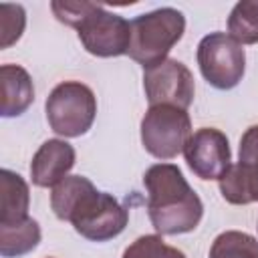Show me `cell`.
<instances>
[{"mask_svg":"<svg viewBox=\"0 0 258 258\" xmlns=\"http://www.w3.org/2000/svg\"><path fill=\"white\" fill-rule=\"evenodd\" d=\"M50 208L62 222H71L75 232L91 242L117 238L127 222L129 212L107 191H99L85 175H67L50 191Z\"/></svg>","mask_w":258,"mask_h":258,"instance_id":"6da1fadb","label":"cell"},{"mask_svg":"<svg viewBox=\"0 0 258 258\" xmlns=\"http://www.w3.org/2000/svg\"><path fill=\"white\" fill-rule=\"evenodd\" d=\"M143 185L147 189V214L157 234L177 236L198 228L204 204L177 165H151L143 175Z\"/></svg>","mask_w":258,"mask_h":258,"instance_id":"7a4b0ae2","label":"cell"},{"mask_svg":"<svg viewBox=\"0 0 258 258\" xmlns=\"http://www.w3.org/2000/svg\"><path fill=\"white\" fill-rule=\"evenodd\" d=\"M185 32V16L171 6L139 14L131 20L129 56L143 69L163 62L169 50L181 40Z\"/></svg>","mask_w":258,"mask_h":258,"instance_id":"3957f363","label":"cell"},{"mask_svg":"<svg viewBox=\"0 0 258 258\" xmlns=\"http://www.w3.org/2000/svg\"><path fill=\"white\" fill-rule=\"evenodd\" d=\"M46 121L60 137L85 135L97 115V97L85 83L64 81L58 83L44 103Z\"/></svg>","mask_w":258,"mask_h":258,"instance_id":"277c9868","label":"cell"},{"mask_svg":"<svg viewBox=\"0 0 258 258\" xmlns=\"http://www.w3.org/2000/svg\"><path fill=\"white\" fill-rule=\"evenodd\" d=\"M191 137V121L185 109L153 105L141 119V143L157 159L177 157Z\"/></svg>","mask_w":258,"mask_h":258,"instance_id":"5b68a950","label":"cell"},{"mask_svg":"<svg viewBox=\"0 0 258 258\" xmlns=\"http://www.w3.org/2000/svg\"><path fill=\"white\" fill-rule=\"evenodd\" d=\"M198 64L202 77L220 91L234 89L246 71V52L238 40L226 32H210L198 44Z\"/></svg>","mask_w":258,"mask_h":258,"instance_id":"8992f818","label":"cell"},{"mask_svg":"<svg viewBox=\"0 0 258 258\" xmlns=\"http://www.w3.org/2000/svg\"><path fill=\"white\" fill-rule=\"evenodd\" d=\"M77 34L89 54L99 58L121 56L129 52L131 22L93 2L91 10L77 26Z\"/></svg>","mask_w":258,"mask_h":258,"instance_id":"52a82bcc","label":"cell"},{"mask_svg":"<svg viewBox=\"0 0 258 258\" xmlns=\"http://www.w3.org/2000/svg\"><path fill=\"white\" fill-rule=\"evenodd\" d=\"M143 89L153 105H173L179 109H187L194 103V75L189 69L177 58H165L163 62L143 69Z\"/></svg>","mask_w":258,"mask_h":258,"instance_id":"ba28073f","label":"cell"},{"mask_svg":"<svg viewBox=\"0 0 258 258\" xmlns=\"http://www.w3.org/2000/svg\"><path fill=\"white\" fill-rule=\"evenodd\" d=\"M240 159L218 179L220 194L228 204L246 206L258 202V125L244 131L240 139Z\"/></svg>","mask_w":258,"mask_h":258,"instance_id":"9c48e42d","label":"cell"},{"mask_svg":"<svg viewBox=\"0 0 258 258\" xmlns=\"http://www.w3.org/2000/svg\"><path fill=\"white\" fill-rule=\"evenodd\" d=\"M183 157L200 179H220L232 165L228 137L214 127H202L191 133L183 147Z\"/></svg>","mask_w":258,"mask_h":258,"instance_id":"30bf717a","label":"cell"},{"mask_svg":"<svg viewBox=\"0 0 258 258\" xmlns=\"http://www.w3.org/2000/svg\"><path fill=\"white\" fill-rule=\"evenodd\" d=\"M77 159L75 147L64 139H46L30 161V177L38 187H54L73 169Z\"/></svg>","mask_w":258,"mask_h":258,"instance_id":"8fae6325","label":"cell"},{"mask_svg":"<svg viewBox=\"0 0 258 258\" xmlns=\"http://www.w3.org/2000/svg\"><path fill=\"white\" fill-rule=\"evenodd\" d=\"M0 87H2V117L22 115L34 101V85L26 69L20 64H2L0 67Z\"/></svg>","mask_w":258,"mask_h":258,"instance_id":"7c38bea8","label":"cell"},{"mask_svg":"<svg viewBox=\"0 0 258 258\" xmlns=\"http://www.w3.org/2000/svg\"><path fill=\"white\" fill-rule=\"evenodd\" d=\"M28 183L14 171H0V226H12L28 218Z\"/></svg>","mask_w":258,"mask_h":258,"instance_id":"4fadbf2b","label":"cell"},{"mask_svg":"<svg viewBox=\"0 0 258 258\" xmlns=\"http://www.w3.org/2000/svg\"><path fill=\"white\" fill-rule=\"evenodd\" d=\"M40 242V226L26 218L12 226H0V254L2 258H20L32 252Z\"/></svg>","mask_w":258,"mask_h":258,"instance_id":"5bb4252c","label":"cell"},{"mask_svg":"<svg viewBox=\"0 0 258 258\" xmlns=\"http://www.w3.org/2000/svg\"><path fill=\"white\" fill-rule=\"evenodd\" d=\"M228 34L240 44L258 42V2L242 0L234 4L228 16Z\"/></svg>","mask_w":258,"mask_h":258,"instance_id":"9a60e30c","label":"cell"},{"mask_svg":"<svg viewBox=\"0 0 258 258\" xmlns=\"http://www.w3.org/2000/svg\"><path fill=\"white\" fill-rule=\"evenodd\" d=\"M210 258H258V240L240 230H226L212 242Z\"/></svg>","mask_w":258,"mask_h":258,"instance_id":"2e32d148","label":"cell"},{"mask_svg":"<svg viewBox=\"0 0 258 258\" xmlns=\"http://www.w3.org/2000/svg\"><path fill=\"white\" fill-rule=\"evenodd\" d=\"M121 258H185V254L167 246L161 234H145L127 246Z\"/></svg>","mask_w":258,"mask_h":258,"instance_id":"e0dca14e","label":"cell"},{"mask_svg":"<svg viewBox=\"0 0 258 258\" xmlns=\"http://www.w3.org/2000/svg\"><path fill=\"white\" fill-rule=\"evenodd\" d=\"M26 26V12L20 4H0V48L12 46L24 32Z\"/></svg>","mask_w":258,"mask_h":258,"instance_id":"ac0fdd59","label":"cell"},{"mask_svg":"<svg viewBox=\"0 0 258 258\" xmlns=\"http://www.w3.org/2000/svg\"><path fill=\"white\" fill-rule=\"evenodd\" d=\"M91 6H93V2H85V0H81V2H58V0H54V2H50V8H52L56 20L67 24V26H73V28H77L81 24V20L87 16Z\"/></svg>","mask_w":258,"mask_h":258,"instance_id":"d6986e66","label":"cell"},{"mask_svg":"<svg viewBox=\"0 0 258 258\" xmlns=\"http://www.w3.org/2000/svg\"><path fill=\"white\" fill-rule=\"evenodd\" d=\"M256 228H258V226H256Z\"/></svg>","mask_w":258,"mask_h":258,"instance_id":"ffe728a7","label":"cell"}]
</instances>
